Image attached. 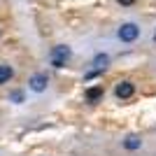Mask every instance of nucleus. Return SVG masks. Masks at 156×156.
<instances>
[{
  "instance_id": "obj_1",
  "label": "nucleus",
  "mask_w": 156,
  "mask_h": 156,
  "mask_svg": "<svg viewBox=\"0 0 156 156\" xmlns=\"http://www.w3.org/2000/svg\"><path fill=\"white\" fill-rule=\"evenodd\" d=\"M140 35H142V28L137 26L135 21H124V23L117 28V40H119V42H124V44H133V42H137Z\"/></svg>"
},
{
  "instance_id": "obj_2",
  "label": "nucleus",
  "mask_w": 156,
  "mask_h": 156,
  "mask_svg": "<svg viewBox=\"0 0 156 156\" xmlns=\"http://www.w3.org/2000/svg\"><path fill=\"white\" fill-rule=\"evenodd\" d=\"M72 58V47H68V44H56L49 51V63L54 65V68H65L68 65V61Z\"/></svg>"
},
{
  "instance_id": "obj_3",
  "label": "nucleus",
  "mask_w": 156,
  "mask_h": 156,
  "mask_svg": "<svg viewBox=\"0 0 156 156\" xmlns=\"http://www.w3.org/2000/svg\"><path fill=\"white\" fill-rule=\"evenodd\" d=\"M112 93H114V98H117V100H130V98L135 96V84H133L130 79H121V82H117V84H114Z\"/></svg>"
},
{
  "instance_id": "obj_4",
  "label": "nucleus",
  "mask_w": 156,
  "mask_h": 156,
  "mask_svg": "<svg viewBox=\"0 0 156 156\" xmlns=\"http://www.w3.org/2000/svg\"><path fill=\"white\" fill-rule=\"evenodd\" d=\"M47 86H49V77H47V72H35L30 79H28V89L33 93H44Z\"/></svg>"
},
{
  "instance_id": "obj_5",
  "label": "nucleus",
  "mask_w": 156,
  "mask_h": 156,
  "mask_svg": "<svg viewBox=\"0 0 156 156\" xmlns=\"http://www.w3.org/2000/svg\"><path fill=\"white\" fill-rule=\"evenodd\" d=\"M121 147L128 151H137L140 147H142V137L137 135V133H128V135L121 140Z\"/></svg>"
},
{
  "instance_id": "obj_6",
  "label": "nucleus",
  "mask_w": 156,
  "mask_h": 156,
  "mask_svg": "<svg viewBox=\"0 0 156 156\" xmlns=\"http://www.w3.org/2000/svg\"><path fill=\"white\" fill-rule=\"evenodd\" d=\"M86 103H91V105H96L98 100H103V96H105V91H103V86H89L86 89Z\"/></svg>"
},
{
  "instance_id": "obj_7",
  "label": "nucleus",
  "mask_w": 156,
  "mask_h": 156,
  "mask_svg": "<svg viewBox=\"0 0 156 156\" xmlns=\"http://www.w3.org/2000/svg\"><path fill=\"white\" fill-rule=\"evenodd\" d=\"M91 65H93V70L105 72V70H107V65H110V54H96L93 61H91Z\"/></svg>"
},
{
  "instance_id": "obj_8",
  "label": "nucleus",
  "mask_w": 156,
  "mask_h": 156,
  "mask_svg": "<svg viewBox=\"0 0 156 156\" xmlns=\"http://www.w3.org/2000/svg\"><path fill=\"white\" fill-rule=\"evenodd\" d=\"M14 77V68L9 63H0V84H9Z\"/></svg>"
},
{
  "instance_id": "obj_9",
  "label": "nucleus",
  "mask_w": 156,
  "mask_h": 156,
  "mask_svg": "<svg viewBox=\"0 0 156 156\" xmlns=\"http://www.w3.org/2000/svg\"><path fill=\"white\" fill-rule=\"evenodd\" d=\"M9 100H14V103H21V100H23V91H12V93H9Z\"/></svg>"
},
{
  "instance_id": "obj_10",
  "label": "nucleus",
  "mask_w": 156,
  "mask_h": 156,
  "mask_svg": "<svg viewBox=\"0 0 156 156\" xmlns=\"http://www.w3.org/2000/svg\"><path fill=\"white\" fill-rule=\"evenodd\" d=\"M121 7H130V5H135V0H117Z\"/></svg>"
},
{
  "instance_id": "obj_11",
  "label": "nucleus",
  "mask_w": 156,
  "mask_h": 156,
  "mask_svg": "<svg viewBox=\"0 0 156 156\" xmlns=\"http://www.w3.org/2000/svg\"><path fill=\"white\" fill-rule=\"evenodd\" d=\"M154 40H156V33H154Z\"/></svg>"
}]
</instances>
